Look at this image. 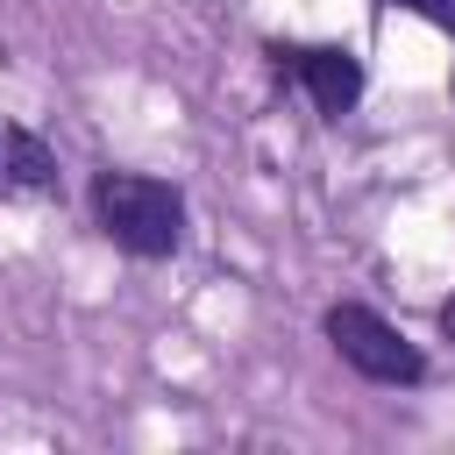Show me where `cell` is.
I'll return each mask as SVG.
<instances>
[{
  "label": "cell",
  "instance_id": "obj_1",
  "mask_svg": "<svg viewBox=\"0 0 455 455\" xmlns=\"http://www.w3.org/2000/svg\"><path fill=\"white\" fill-rule=\"evenodd\" d=\"M85 206H92V228L142 256V263H164L185 249V192L171 178H149V171H92L85 185Z\"/></svg>",
  "mask_w": 455,
  "mask_h": 455
},
{
  "label": "cell",
  "instance_id": "obj_2",
  "mask_svg": "<svg viewBox=\"0 0 455 455\" xmlns=\"http://www.w3.org/2000/svg\"><path fill=\"white\" fill-rule=\"evenodd\" d=\"M320 334L334 341V355H341L363 384H391V391L427 384V355H419V341H405V327L384 320V313L363 306V299H334V306L320 313Z\"/></svg>",
  "mask_w": 455,
  "mask_h": 455
},
{
  "label": "cell",
  "instance_id": "obj_3",
  "mask_svg": "<svg viewBox=\"0 0 455 455\" xmlns=\"http://www.w3.org/2000/svg\"><path fill=\"white\" fill-rule=\"evenodd\" d=\"M270 64H277V78L306 85L320 121H341L363 100V57L348 43H270Z\"/></svg>",
  "mask_w": 455,
  "mask_h": 455
},
{
  "label": "cell",
  "instance_id": "obj_4",
  "mask_svg": "<svg viewBox=\"0 0 455 455\" xmlns=\"http://www.w3.org/2000/svg\"><path fill=\"white\" fill-rule=\"evenodd\" d=\"M57 192V149L36 128L0 121V199H43Z\"/></svg>",
  "mask_w": 455,
  "mask_h": 455
},
{
  "label": "cell",
  "instance_id": "obj_5",
  "mask_svg": "<svg viewBox=\"0 0 455 455\" xmlns=\"http://www.w3.org/2000/svg\"><path fill=\"white\" fill-rule=\"evenodd\" d=\"M384 7H398V14H419V21H434L441 36H455V0H384Z\"/></svg>",
  "mask_w": 455,
  "mask_h": 455
},
{
  "label": "cell",
  "instance_id": "obj_6",
  "mask_svg": "<svg viewBox=\"0 0 455 455\" xmlns=\"http://www.w3.org/2000/svg\"><path fill=\"white\" fill-rule=\"evenodd\" d=\"M434 320H441V334H448V341H455V291H448V299H441V313H434Z\"/></svg>",
  "mask_w": 455,
  "mask_h": 455
},
{
  "label": "cell",
  "instance_id": "obj_7",
  "mask_svg": "<svg viewBox=\"0 0 455 455\" xmlns=\"http://www.w3.org/2000/svg\"><path fill=\"white\" fill-rule=\"evenodd\" d=\"M448 85H455V71H448Z\"/></svg>",
  "mask_w": 455,
  "mask_h": 455
}]
</instances>
